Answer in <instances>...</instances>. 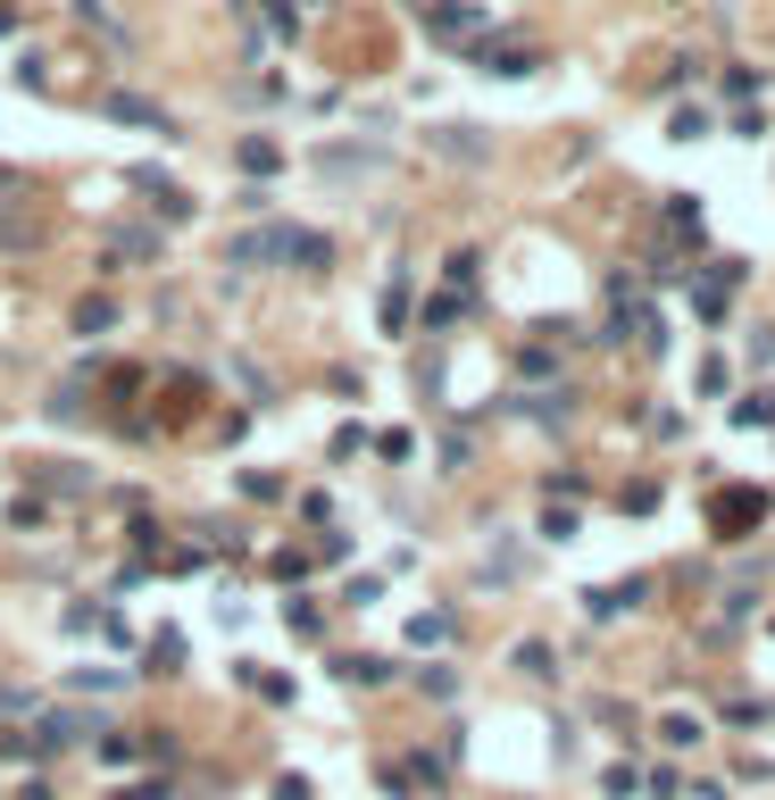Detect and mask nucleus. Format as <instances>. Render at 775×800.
<instances>
[{
    "instance_id": "1",
    "label": "nucleus",
    "mask_w": 775,
    "mask_h": 800,
    "mask_svg": "<svg viewBox=\"0 0 775 800\" xmlns=\"http://www.w3.org/2000/svg\"><path fill=\"white\" fill-rule=\"evenodd\" d=\"M109 317H117L109 301H84V309H76V334H109Z\"/></svg>"
},
{
    "instance_id": "2",
    "label": "nucleus",
    "mask_w": 775,
    "mask_h": 800,
    "mask_svg": "<svg viewBox=\"0 0 775 800\" xmlns=\"http://www.w3.org/2000/svg\"><path fill=\"white\" fill-rule=\"evenodd\" d=\"M276 159H284V151H276V142H243V167H250V175H267V167H276Z\"/></svg>"
},
{
    "instance_id": "3",
    "label": "nucleus",
    "mask_w": 775,
    "mask_h": 800,
    "mask_svg": "<svg viewBox=\"0 0 775 800\" xmlns=\"http://www.w3.org/2000/svg\"><path fill=\"white\" fill-rule=\"evenodd\" d=\"M276 800H309V783H301V776H284V783H276Z\"/></svg>"
}]
</instances>
